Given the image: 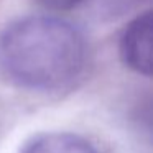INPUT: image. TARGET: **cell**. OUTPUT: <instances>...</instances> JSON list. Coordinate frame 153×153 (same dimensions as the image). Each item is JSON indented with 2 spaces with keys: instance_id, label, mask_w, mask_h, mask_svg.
I'll use <instances>...</instances> for the list:
<instances>
[{
  "instance_id": "6da1fadb",
  "label": "cell",
  "mask_w": 153,
  "mask_h": 153,
  "mask_svg": "<svg viewBox=\"0 0 153 153\" xmlns=\"http://www.w3.org/2000/svg\"><path fill=\"white\" fill-rule=\"evenodd\" d=\"M87 56L81 30L59 17H25L0 35V71L23 89H66L82 74Z\"/></svg>"
},
{
  "instance_id": "7a4b0ae2",
  "label": "cell",
  "mask_w": 153,
  "mask_h": 153,
  "mask_svg": "<svg viewBox=\"0 0 153 153\" xmlns=\"http://www.w3.org/2000/svg\"><path fill=\"white\" fill-rule=\"evenodd\" d=\"M119 54L128 69L153 77V10L138 15L123 28Z\"/></svg>"
},
{
  "instance_id": "3957f363",
  "label": "cell",
  "mask_w": 153,
  "mask_h": 153,
  "mask_svg": "<svg viewBox=\"0 0 153 153\" xmlns=\"http://www.w3.org/2000/svg\"><path fill=\"white\" fill-rule=\"evenodd\" d=\"M23 153H99L97 148L86 138L74 133L53 132L33 138Z\"/></svg>"
},
{
  "instance_id": "277c9868",
  "label": "cell",
  "mask_w": 153,
  "mask_h": 153,
  "mask_svg": "<svg viewBox=\"0 0 153 153\" xmlns=\"http://www.w3.org/2000/svg\"><path fill=\"white\" fill-rule=\"evenodd\" d=\"M137 120H138L140 127H142L150 137H153V92L138 105Z\"/></svg>"
},
{
  "instance_id": "5b68a950",
  "label": "cell",
  "mask_w": 153,
  "mask_h": 153,
  "mask_svg": "<svg viewBox=\"0 0 153 153\" xmlns=\"http://www.w3.org/2000/svg\"><path fill=\"white\" fill-rule=\"evenodd\" d=\"M41 7L48 8L53 12H66L79 5L82 0H36Z\"/></svg>"
}]
</instances>
